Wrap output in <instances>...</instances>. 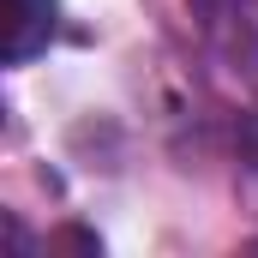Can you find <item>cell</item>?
Returning a JSON list of instances; mask_svg holds the SVG:
<instances>
[{"label": "cell", "mask_w": 258, "mask_h": 258, "mask_svg": "<svg viewBox=\"0 0 258 258\" xmlns=\"http://www.w3.org/2000/svg\"><path fill=\"white\" fill-rule=\"evenodd\" d=\"M192 18L234 72H258V0H192Z\"/></svg>", "instance_id": "cell-1"}, {"label": "cell", "mask_w": 258, "mask_h": 258, "mask_svg": "<svg viewBox=\"0 0 258 258\" xmlns=\"http://www.w3.org/2000/svg\"><path fill=\"white\" fill-rule=\"evenodd\" d=\"M60 30V0H6V66L36 60Z\"/></svg>", "instance_id": "cell-2"}, {"label": "cell", "mask_w": 258, "mask_h": 258, "mask_svg": "<svg viewBox=\"0 0 258 258\" xmlns=\"http://www.w3.org/2000/svg\"><path fill=\"white\" fill-rule=\"evenodd\" d=\"M234 144H240V180H246V192H258V108H252V114H240Z\"/></svg>", "instance_id": "cell-3"}]
</instances>
